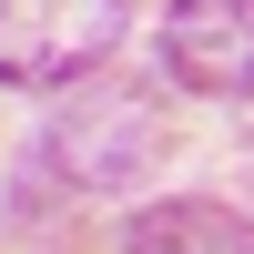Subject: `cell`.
Instances as JSON below:
<instances>
[{
    "label": "cell",
    "instance_id": "6da1fadb",
    "mask_svg": "<svg viewBox=\"0 0 254 254\" xmlns=\"http://www.w3.org/2000/svg\"><path fill=\"white\" fill-rule=\"evenodd\" d=\"M132 0H0V81L10 92H71L122 51Z\"/></svg>",
    "mask_w": 254,
    "mask_h": 254
},
{
    "label": "cell",
    "instance_id": "7a4b0ae2",
    "mask_svg": "<svg viewBox=\"0 0 254 254\" xmlns=\"http://www.w3.org/2000/svg\"><path fill=\"white\" fill-rule=\"evenodd\" d=\"M153 153H163V112H153V92H92V102H71V112L51 122V142H41V163H61V173H71V193L132 183Z\"/></svg>",
    "mask_w": 254,
    "mask_h": 254
},
{
    "label": "cell",
    "instance_id": "3957f363",
    "mask_svg": "<svg viewBox=\"0 0 254 254\" xmlns=\"http://www.w3.org/2000/svg\"><path fill=\"white\" fill-rule=\"evenodd\" d=\"M163 71L203 102H254V0H173Z\"/></svg>",
    "mask_w": 254,
    "mask_h": 254
},
{
    "label": "cell",
    "instance_id": "277c9868",
    "mask_svg": "<svg viewBox=\"0 0 254 254\" xmlns=\"http://www.w3.org/2000/svg\"><path fill=\"white\" fill-rule=\"evenodd\" d=\"M112 254H254V224L234 203H203V193H173V203H142L122 214V244Z\"/></svg>",
    "mask_w": 254,
    "mask_h": 254
}]
</instances>
